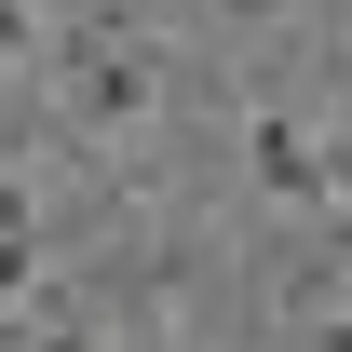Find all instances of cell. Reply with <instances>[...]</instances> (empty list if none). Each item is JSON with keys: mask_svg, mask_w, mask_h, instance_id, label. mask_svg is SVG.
<instances>
[{"mask_svg": "<svg viewBox=\"0 0 352 352\" xmlns=\"http://www.w3.org/2000/svg\"><path fill=\"white\" fill-rule=\"evenodd\" d=\"M163 54L135 14H68V122H149Z\"/></svg>", "mask_w": 352, "mask_h": 352, "instance_id": "obj_1", "label": "cell"}, {"mask_svg": "<svg viewBox=\"0 0 352 352\" xmlns=\"http://www.w3.org/2000/svg\"><path fill=\"white\" fill-rule=\"evenodd\" d=\"M244 163H258V190H285V204H325V190H339V176H325V149H311L285 109H258V122H244Z\"/></svg>", "mask_w": 352, "mask_h": 352, "instance_id": "obj_2", "label": "cell"}, {"mask_svg": "<svg viewBox=\"0 0 352 352\" xmlns=\"http://www.w3.org/2000/svg\"><path fill=\"white\" fill-rule=\"evenodd\" d=\"M28 271H41V230H0V311L28 298Z\"/></svg>", "mask_w": 352, "mask_h": 352, "instance_id": "obj_3", "label": "cell"}, {"mask_svg": "<svg viewBox=\"0 0 352 352\" xmlns=\"http://www.w3.org/2000/svg\"><path fill=\"white\" fill-rule=\"evenodd\" d=\"M41 41V14H28V0H0V54H28Z\"/></svg>", "mask_w": 352, "mask_h": 352, "instance_id": "obj_4", "label": "cell"}, {"mask_svg": "<svg viewBox=\"0 0 352 352\" xmlns=\"http://www.w3.org/2000/svg\"><path fill=\"white\" fill-rule=\"evenodd\" d=\"M0 230H28V176H0Z\"/></svg>", "mask_w": 352, "mask_h": 352, "instance_id": "obj_5", "label": "cell"}, {"mask_svg": "<svg viewBox=\"0 0 352 352\" xmlns=\"http://www.w3.org/2000/svg\"><path fill=\"white\" fill-rule=\"evenodd\" d=\"M217 14H285V0H217Z\"/></svg>", "mask_w": 352, "mask_h": 352, "instance_id": "obj_6", "label": "cell"}, {"mask_svg": "<svg viewBox=\"0 0 352 352\" xmlns=\"http://www.w3.org/2000/svg\"><path fill=\"white\" fill-rule=\"evenodd\" d=\"M339 258H352V217H339Z\"/></svg>", "mask_w": 352, "mask_h": 352, "instance_id": "obj_7", "label": "cell"}]
</instances>
